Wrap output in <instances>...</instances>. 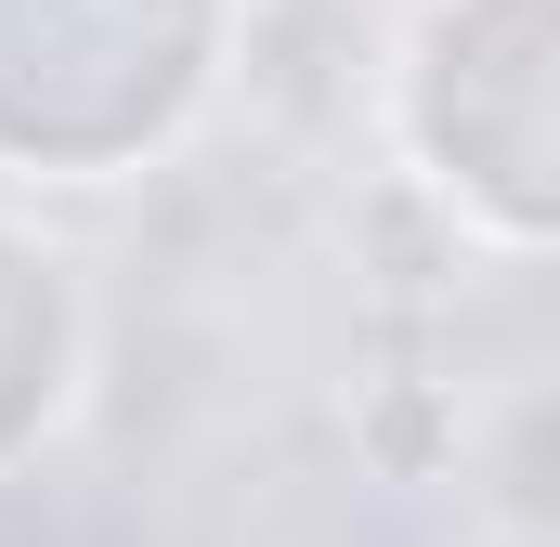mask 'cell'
<instances>
[{
	"mask_svg": "<svg viewBox=\"0 0 560 547\" xmlns=\"http://www.w3.org/2000/svg\"><path fill=\"white\" fill-rule=\"evenodd\" d=\"M548 79H560V0H405L378 53V131L405 156V183L495 261H535L560 222Z\"/></svg>",
	"mask_w": 560,
	"mask_h": 547,
	"instance_id": "6da1fadb",
	"label": "cell"
},
{
	"mask_svg": "<svg viewBox=\"0 0 560 547\" xmlns=\"http://www.w3.org/2000/svg\"><path fill=\"white\" fill-rule=\"evenodd\" d=\"M235 0H0V183H131L209 118Z\"/></svg>",
	"mask_w": 560,
	"mask_h": 547,
	"instance_id": "7a4b0ae2",
	"label": "cell"
},
{
	"mask_svg": "<svg viewBox=\"0 0 560 547\" xmlns=\"http://www.w3.org/2000/svg\"><path fill=\"white\" fill-rule=\"evenodd\" d=\"M92 392V287L52 235L0 209V469H26Z\"/></svg>",
	"mask_w": 560,
	"mask_h": 547,
	"instance_id": "3957f363",
	"label": "cell"
},
{
	"mask_svg": "<svg viewBox=\"0 0 560 547\" xmlns=\"http://www.w3.org/2000/svg\"><path fill=\"white\" fill-rule=\"evenodd\" d=\"M495 547H535V535H495Z\"/></svg>",
	"mask_w": 560,
	"mask_h": 547,
	"instance_id": "277c9868",
	"label": "cell"
}]
</instances>
